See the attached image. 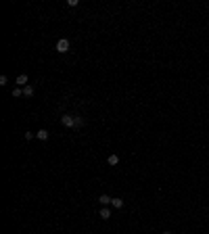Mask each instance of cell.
I'll list each match as a JSON object with an SVG mask.
<instances>
[{
  "label": "cell",
  "mask_w": 209,
  "mask_h": 234,
  "mask_svg": "<svg viewBox=\"0 0 209 234\" xmlns=\"http://www.w3.org/2000/svg\"><path fill=\"white\" fill-rule=\"evenodd\" d=\"M67 50H69V40H67V38H61V40L57 42V52L65 55Z\"/></svg>",
  "instance_id": "cell-1"
},
{
  "label": "cell",
  "mask_w": 209,
  "mask_h": 234,
  "mask_svg": "<svg viewBox=\"0 0 209 234\" xmlns=\"http://www.w3.org/2000/svg\"><path fill=\"white\" fill-rule=\"evenodd\" d=\"M61 121H63V126H65V128H73V121H75V117L63 115V117H61Z\"/></svg>",
  "instance_id": "cell-2"
},
{
  "label": "cell",
  "mask_w": 209,
  "mask_h": 234,
  "mask_svg": "<svg viewBox=\"0 0 209 234\" xmlns=\"http://www.w3.org/2000/svg\"><path fill=\"white\" fill-rule=\"evenodd\" d=\"M96 201H98V203H101L103 207H107V205H111V201H113V199H111L109 194H101V197H98Z\"/></svg>",
  "instance_id": "cell-3"
},
{
  "label": "cell",
  "mask_w": 209,
  "mask_h": 234,
  "mask_svg": "<svg viewBox=\"0 0 209 234\" xmlns=\"http://www.w3.org/2000/svg\"><path fill=\"white\" fill-rule=\"evenodd\" d=\"M98 217H101V220H109V217H111V209H109V207H103V209L98 211Z\"/></svg>",
  "instance_id": "cell-4"
},
{
  "label": "cell",
  "mask_w": 209,
  "mask_h": 234,
  "mask_svg": "<svg viewBox=\"0 0 209 234\" xmlns=\"http://www.w3.org/2000/svg\"><path fill=\"white\" fill-rule=\"evenodd\" d=\"M15 82H17V86H19V88H21V86H27V75H25V73H21V75H17V80H15Z\"/></svg>",
  "instance_id": "cell-5"
},
{
  "label": "cell",
  "mask_w": 209,
  "mask_h": 234,
  "mask_svg": "<svg viewBox=\"0 0 209 234\" xmlns=\"http://www.w3.org/2000/svg\"><path fill=\"white\" fill-rule=\"evenodd\" d=\"M107 163L109 165H117L119 163V157H117V155H109V157H107Z\"/></svg>",
  "instance_id": "cell-6"
},
{
  "label": "cell",
  "mask_w": 209,
  "mask_h": 234,
  "mask_svg": "<svg viewBox=\"0 0 209 234\" xmlns=\"http://www.w3.org/2000/svg\"><path fill=\"white\" fill-rule=\"evenodd\" d=\"M36 138H40V140H48V132H46V130H40V132H36Z\"/></svg>",
  "instance_id": "cell-7"
},
{
  "label": "cell",
  "mask_w": 209,
  "mask_h": 234,
  "mask_svg": "<svg viewBox=\"0 0 209 234\" xmlns=\"http://www.w3.org/2000/svg\"><path fill=\"white\" fill-rule=\"evenodd\" d=\"M23 94L27 96V98H29V96H34V86H29V84H27V86L23 88Z\"/></svg>",
  "instance_id": "cell-8"
},
{
  "label": "cell",
  "mask_w": 209,
  "mask_h": 234,
  "mask_svg": "<svg viewBox=\"0 0 209 234\" xmlns=\"http://www.w3.org/2000/svg\"><path fill=\"white\" fill-rule=\"evenodd\" d=\"M111 205H113L115 209H121V207H124V199H113V201H111Z\"/></svg>",
  "instance_id": "cell-9"
},
{
  "label": "cell",
  "mask_w": 209,
  "mask_h": 234,
  "mask_svg": "<svg viewBox=\"0 0 209 234\" xmlns=\"http://www.w3.org/2000/svg\"><path fill=\"white\" fill-rule=\"evenodd\" d=\"M84 123H86V121H84L82 117H75V121H73V128H82Z\"/></svg>",
  "instance_id": "cell-10"
},
{
  "label": "cell",
  "mask_w": 209,
  "mask_h": 234,
  "mask_svg": "<svg viewBox=\"0 0 209 234\" xmlns=\"http://www.w3.org/2000/svg\"><path fill=\"white\" fill-rule=\"evenodd\" d=\"M21 94H23V90H21V88H19V86H17V88H15V90H13V96H15V98H19V96H21Z\"/></svg>",
  "instance_id": "cell-11"
},
{
  "label": "cell",
  "mask_w": 209,
  "mask_h": 234,
  "mask_svg": "<svg viewBox=\"0 0 209 234\" xmlns=\"http://www.w3.org/2000/svg\"><path fill=\"white\" fill-rule=\"evenodd\" d=\"M6 82H9V77L6 75H0V86H6Z\"/></svg>",
  "instance_id": "cell-12"
},
{
  "label": "cell",
  "mask_w": 209,
  "mask_h": 234,
  "mask_svg": "<svg viewBox=\"0 0 209 234\" xmlns=\"http://www.w3.org/2000/svg\"><path fill=\"white\" fill-rule=\"evenodd\" d=\"M34 136H36V134H32V132H25V140H32Z\"/></svg>",
  "instance_id": "cell-13"
},
{
  "label": "cell",
  "mask_w": 209,
  "mask_h": 234,
  "mask_svg": "<svg viewBox=\"0 0 209 234\" xmlns=\"http://www.w3.org/2000/svg\"><path fill=\"white\" fill-rule=\"evenodd\" d=\"M163 234H172V232H163Z\"/></svg>",
  "instance_id": "cell-14"
}]
</instances>
